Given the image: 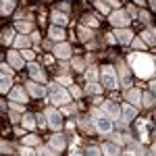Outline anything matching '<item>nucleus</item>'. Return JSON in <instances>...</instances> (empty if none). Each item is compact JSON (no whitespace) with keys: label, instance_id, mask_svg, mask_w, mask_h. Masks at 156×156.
Segmentation results:
<instances>
[{"label":"nucleus","instance_id":"nucleus-1","mask_svg":"<svg viewBox=\"0 0 156 156\" xmlns=\"http://www.w3.org/2000/svg\"><path fill=\"white\" fill-rule=\"evenodd\" d=\"M129 65H131L133 73L140 77V79H148L156 73V65H154V58L148 56L144 52H133L129 54Z\"/></svg>","mask_w":156,"mask_h":156},{"label":"nucleus","instance_id":"nucleus-2","mask_svg":"<svg viewBox=\"0 0 156 156\" xmlns=\"http://www.w3.org/2000/svg\"><path fill=\"white\" fill-rule=\"evenodd\" d=\"M48 98L54 102V104H58V106H62V104H67L69 100H71V96L60 87V85H50L48 90Z\"/></svg>","mask_w":156,"mask_h":156},{"label":"nucleus","instance_id":"nucleus-3","mask_svg":"<svg viewBox=\"0 0 156 156\" xmlns=\"http://www.w3.org/2000/svg\"><path fill=\"white\" fill-rule=\"evenodd\" d=\"M108 21L115 25V27H127V25L131 23V17H129V12L127 11H115L110 12V17H108Z\"/></svg>","mask_w":156,"mask_h":156},{"label":"nucleus","instance_id":"nucleus-4","mask_svg":"<svg viewBox=\"0 0 156 156\" xmlns=\"http://www.w3.org/2000/svg\"><path fill=\"white\" fill-rule=\"evenodd\" d=\"M46 117H48L50 129H54V131H60V129H62V112H60V110L48 108V110H46Z\"/></svg>","mask_w":156,"mask_h":156},{"label":"nucleus","instance_id":"nucleus-5","mask_svg":"<svg viewBox=\"0 0 156 156\" xmlns=\"http://www.w3.org/2000/svg\"><path fill=\"white\" fill-rule=\"evenodd\" d=\"M102 81H104V85L108 90H117L119 81H117V75H115L112 67H102Z\"/></svg>","mask_w":156,"mask_h":156},{"label":"nucleus","instance_id":"nucleus-6","mask_svg":"<svg viewBox=\"0 0 156 156\" xmlns=\"http://www.w3.org/2000/svg\"><path fill=\"white\" fill-rule=\"evenodd\" d=\"M102 110H104V115H108L110 119H119L121 117V108L117 106L115 102H110V100L102 102Z\"/></svg>","mask_w":156,"mask_h":156},{"label":"nucleus","instance_id":"nucleus-7","mask_svg":"<svg viewBox=\"0 0 156 156\" xmlns=\"http://www.w3.org/2000/svg\"><path fill=\"white\" fill-rule=\"evenodd\" d=\"M96 129H98L100 133L108 135V133L112 131V121L106 119V115H104V117H100V119H96Z\"/></svg>","mask_w":156,"mask_h":156},{"label":"nucleus","instance_id":"nucleus-8","mask_svg":"<svg viewBox=\"0 0 156 156\" xmlns=\"http://www.w3.org/2000/svg\"><path fill=\"white\" fill-rule=\"evenodd\" d=\"M25 90H27V92H29V94H31L34 98H42L44 94H46V90H44L42 85H37L36 81H29V83H25Z\"/></svg>","mask_w":156,"mask_h":156},{"label":"nucleus","instance_id":"nucleus-9","mask_svg":"<svg viewBox=\"0 0 156 156\" xmlns=\"http://www.w3.org/2000/svg\"><path fill=\"white\" fill-rule=\"evenodd\" d=\"M115 37H117V42H121V44H129L133 40V34L129 31V29H123V27H119L117 31H115Z\"/></svg>","mask_w":156,"mask_h":156},{"label":"nucleus","instance_id":"nucleus-10","mask_svg":"<svg viewBox=\"0 0 156 156\" xmlns=\"http://www.w3.org/2000/svg\"><path fill=\"white\" fill-rule=\"evenodd\" d=\"M125 100H129V104L137 106V104L142 102V94H140V90H133V87H129V90L125 92Z\"/></svg>","mask_w":156,"mask_h":156},{"label":"nucleus","instance_id":"nucleus-11","mask_svg":"<svg viewBox=\"0 0 156 156\" xmlns=\"http://www.w3.org/2000/svg\"><path fill=\"white\" fill-rule=\"evenodd\" d=\"M121 115H123V121H125V123H131V121L135 119V106H133V104H123Z\"/></svg>","mask_w":156,"mask_h":156},{"label":"nucleus","instance_id":"nucleus-12","mask_svg":"<svg viewBox=\"0 0 156 156\" xmlns=\"http://www.w3.org/2000/svg\"><path fill=\"white\" fill-rule=\"evenodd\" d=\"M29 73H31V77H34L36 81H40V83H46V75H44V71H42L37 65L29 62Z\"/></svg>","mask_w":156,"mask_h":156},{"label":"nucleus","instance_id":"nucleus-13","mask_svg":"<svg viewBox=\"0 0 156 156\" xmlns=\"http://www.w3.org/2000/svg\"><path fill=\"white\" fill-rule=\"evenodd\" d=\"M54 54L58 56V58H69L71 56V46L69 44H56V48H54Z\"/></svg>","mask_w":156,"mask_h":156},{"label":"nucleus","instance_id":"nucleus-14","mask_svg":"<svg viewBox=\"0 0 156 156\" xmlns=\"http://www.w3.org/2000/svg\"><path fill=\"white\" fill-rule=\"evenodd\" d=\"M9 60H11L12 69H21V67H23V60H21V56H19L17 50H9Z\"/></svg>","mask_w":156,"mask_h":156},{"label":"nucleus","instance_id":"nucleus-15","mask_svg":"<svg viewBox=\"0 0 156 156\" xmlns=\"http://www.w3.org/2000/svg\"><path fill=\"white\" fill-rule=\"evenodd\" d=\"M11 100H15V102H27V92L23 87H15L11 92Z\"/></svg>","mask_w":156,"mask_h":156},{"label":"nucleus","instance_id":"nucleus-16","mask_svg":"<svg viewBox=\"0 0 156 156\" xmlns=\"http://www.w3.org/2000/svg\"><path fill=\"white\" fill-rule=\"evenodd\" d=\"M50 146H52L56 152L65 150V137H62V135H52V137H50Z\"/></svg>","mask_w":156,"mask_h":156},{"label":"nucleus","instance_id":"nucleus-17","mask_svg":"<svg viewBox=\"0 0 156 156\" xmlns=\"http://www.w3.org/2000/svg\"><path fill=\"white\" fill-rule=\"evenodd\" d=\"M50 37L56 40V42H62V40H65V31H62V27L52 25V27H50Z\"/></svg>","mask_w":156,"mask_h":156},{"label":"nucleus","instance_id":"nucleus-18","mask_svg":"<svg viewBox=\"0 0 156 156\" xmlns=\"http://www.w3.org/2000/svg\"><path fill=\"white\" fill-rule=\"evenodd\" d=\"M142 37H144V42L146 44H156V31H152V29H146L144 34H142Z\"/></svg>","mask_w":156,"mask_h":156},{"label":"nucleus","instance_id":"nucleus-19","mask_svg":"<svg viewBox=\"0 0 156 156\" xmlns=\"http://www.w3.org/2000/svg\"><path fill=\"white\" fill-rule=\"evenodd\" d=\"M102 154H121V148L112 144H104L102 146Z\"/></svg>","mask_w":156,"mask_h":156},{"label":"nucleus","instance_id":"nucleus-20","mask_svg":"<svg viewBox=\"0 0 156 156\" xmlns=\"http://www.w3.org/2000/svg\"><path fill=\"white\" fill-rule=\"evenodd\" d=\"M52 21H54V25H67V21H69V19H67V17H65V15H62V12H52Z\"/></svg>","mask_w":156,"mask_h":156},{"label":"nucleus","instance_id":"nucleus-21","mask_svg":"<svg viewBox=\"0 0 156 156\" xmlns=\"http://www.w3.org/2000/svg\"><path fill=\"white\" fill-rule=\"evenodd\" d=\"M23 127L25 129H34L36 127V119H34V115H23Z\"/></svg>","mask_w":156,"mask_h":156},{"label":"nucleus","instance_id":"nucleus-22","mask_svg":"<svg viewBox=\"0 0 156 156\" xmlns=\"http://www.w3.org/2000/svg\"><path fill=\"white\" fill-rule=\"evenodd\" d=\"M19 31H23V34H31L34 31V25L31 23H23V21H17V25H15Z\"/></svg>","mask_w":156,"mask_h":156},{"label":"nucleus","instance_id":"nucleus-23","mask_svg":"<svg viewBox=\"0 0 156 156\" xmlns=\"http://www.w3.org/2000/svg\"><path fill=\"white\" fill-rule=\"evenodd\" d=\"M0 90H2V94H6L11 90V75H4L2 73V85H0Z\"/></svg>","mask_w":156,"mask_h":156},{"label":"nucleus","instance_id":"nucleus-24","mask_svg":"<svg viewBox=\"0 0 156 156\" xmlns=\"http://www.w3.org/2000/svg\"><path fill=\"white\" fill-rule=\"evenodd\" d=\"M15 9V0H2V15H9Z\"/></svg>","mask_w":156,"mask_h":156},{"label":"nucleus","instance_id":"nucleus-25","mask_svg":"<svg viewBox=\"0 0 156 156\" xmlns=\"http://www.w3.org/2000/svg\"><path fill=\"white\" fill-rule=\"evenodd\" d=\"M15 46H17V48H27V46H29V37L19 36L17 40H15Z\"/></svg>","mask_w":156,"mask_h":156},{"label":"nucleus","instance_id":"nucleus-26","mask_svg":"<svg viewBox=\"0 0 156 156\" xmlns=\"http://www.w3.org/2000/svg\"><path fill=\"white\" fill-rule=\"evenodd\" d=\"M12 34H15L12 29H4V31H2V44H11L12 42Z\"/></svg>","mask_w":156,"mask_h":156},{"label":"nucleus","instance_id":"nucleus-27","mask_svg":"<svg viewBox=\"0 0 156 156\" xmlns=\"http://www.w3.org/2000/svg\"><path fill=\"white\" fill-rule=\"evenodd\" d=\"M100 90H102V87H100V85H96V81H90V83H87V87H85V92H87V94H98Z\"/></svg>","mask_w":156,"mask_h":156},{"label":"nucleus","instance_id":"nucleus-28","mask_svg":"<svg viewBox=\"0 0 156 156\" xmlns=\"http://www.w3.org/2000/svg\"><path fill=\"white\" fill-rule=\"evenodd\" d=\"M131 44H133L135 50H146V42L144 40H131Z\"/></svg>","mask_w":156,"mask_h":156},{"label":"nucleus","instance_id":"nucleus-29","mask_svg":"<svg viewBox=\"0 0 156 156\" xmlns=\"http://www.w3.org/2000/svg\"><path fill=\"white\" fill-rule=\"evenodd\" d=\"M96 6L100 12H104V15H108L110 12V9H108V4H104V2H100V0H96Z\"/></svg>","mask_w":156,"mask_h":156},{"label":"nucleus","instance_id":"nucleus-30","mask_svg":"<svg viewBox=\"0 0 156 156\" xmlns=\"http://www.w3.org/2000/svg\"><path fill=\"white\" fill-rule=\"evenodd\" d=\"M85 77H87V81H96L98 79V71L96 69H90V71L85 73Z\"/></svg>","mask_w":156,"mask_h":156},{"label":"nucleus","instance_id":"nucleus-31","mask_svg":"<svg viewBox=\"0 0 156 156\" xmlns=\"http://www.w3.org/2000/svg\"><path fill=\"white\" fill-rule=\"evenodd\" d=\"M23 144H25V146L37 144V137H36V135H25V137H23Z\"/></svg>","mask_w":156,"mask_h":156},{"label":"nucleus","instance_id":"nucleus-32","mask_svg":"<svg viewBox=\"0 0 156 156\" xmlns=\"http://www.w3.org/2000/svg\"><path fill=\"white\" fill-rule=\"evenodd\" d=\"M142 100H144L146 106H152V104H154V96H152V94H144V96H142Z\"/></svg>","mask_w":156,"mask_h":156},{"label":"nucleus","instance_id":"nucleus-33","mask_svg":"<svg viewBox=\"0 0 156 156\" xmlns=\"http://www.w3.org/2000/svg\"><path fill=\"white\" fill-rule=\"evenodd\" d=\"M83 23L90 25V27H98V19H94V17H90V15H87V17L83 19Z\"/></svg>","mask_w":156,"mask_h":156},{"label":"nucleus","instance_id":"nucleus-34","mask_svg":"<svg viewBox=\"0 0 156 156\" xmlns=\"http://www.w3.org/2000/svg\"><path fill=\"white\" fill-rule=\"evenodd\" d=\"M73 69H75V71H83V60L75 58V60H73Z\"/></svg>","mask_w":156,"mask_h":156},{"label":"nucleus","instance_id":"nucleus-35","mask_svg":"<svg viewBox=\"0 0 156 156\" xmlns=\"http://www.w3.org/2000/svg\"><path fill=\"white\" fill-rule=\"evenodd\" d=\"M37 154H56V150H54L52 146H50V148H40Z\"/></svg>","mask_w":156,"mask_h":156},{"label":"nucleus","instance_id":"nucleus-36","mask_svg":"<svg viewBox=\"0 0 156 156\" xmlns=\"http://www.w3.org/2000/svg\"><path fill=\"white\" fill-rule=\"evenodd\" d=\"M21 54H23V58H25V60H34V52H31V50L23 48V50H21Z\"/></svg>","mask_w":156,"mask_h":156},{"label":"nucleus","instance_id":"nucleus-37","mask_svg":"<svg viewBox=\"0 0 156 156\" xmlns=\"http://www.w3.org/2000/svg\"><path fill=\"white\" fill-rule=\"evenodd\" d=\"M90 36H92V34H90V31H87L85 27H81V29H79V37H81V40H87Z\"/></svg>","mask_w":156,"mask_h":156},{"label":"nucleus","instance_id":"nucleus-38","mask_svg":"<svg viewBox=\"0 0 156 156\" xmlns=\"http://www.w3.org/2000/svg\"><path fill=\"white\" fill-rule=\"evenodd\" d=\"M2 73H4V75H12V69L6 65V62H2Z\"/></svg>","mask_w":156,"mask_h":156},{"label":"nucleus","instance_id":"nucleus-39","mask_svg":"<svg viewBox=\"0 0 156 156\" xmlns=\"http://www.w3.org/2000/svg\"><path fill=\"white\" fill-rule=\"evenodd\" d=\"M23 119V115H19V112H11V121L12 123H17V121H21Z\"/></svg>","mask_w":156,"mask_h":156},{"label":"nucleus","instance_id":"nucleus-40","mask_svg":"<svg viewBox=\"0 0 156 156\" xmlns=\"http://www.w3.org/2000/svg\"><path fill=\"white\" fill-rule=\"evenodd\" d=\"M140 17H142V21H144V23H150V15H148L146 11H142V12H140Z\"/></svg>","mask_w":156,"mask_h":156},{"label":"nucleus","instance_id":"nucleus-41","mask_svg":"<svg viewBox=\"0 0 156 156\" xmlns=\"http://www.w3.org/2000/svg\"><path fill=\"white\" fill-rule=\"evenodd\" d=\"M71 94H73V96H75V98H79V96H81V90L73 85V87H71Z\"/></svg>","mask_w":156,"mask_h":156},{"label":"nucleus","instance_id":"nucleus-42","mask_svg":"<svg viewBox=\"0 0 156 156\" xmlns=\"http://www.w3.org/2000/svg\"><path fill=\"white\" fill-rule=\"evenodd\" d=\"M11 108H12V110H19V112H23V106H21V104H17V102H11Z\"/></svg>","mask_w":156,"mask_h":156},{"label":"nucleus","instance_id":"nucleus-43","mask_svg":"<svg viewBox=\"0 0 156 156\" xmlns=\"http://www.w3.org/2000/svg\"><path fill=\"white\" fill-rule=\"evenodd\" d=\"M58 83H65V85H69V83H73L69 77H58Z\"/></svg>","mask_w":156,"mask_h":156},{"label":"nucleus","instance_id":"nucleus-44","mask_svg":"<svg viewBox=\"0 0 156 156\" xmlns=\"http://www.w3.org/2000/svg\"><path fill=\"white\" fill-rule=\"evenodd\" d=\"M73 110H75L73 106H65V108H62V115H71Z\"/></svg>","mask_w":156,"mask_h":156},{"label":"nucleus","instance_id":"nucleus-45","mask_svg":"<svg viewBox=\"0 0 156 156\" xmlns=\"http://www.w3.org/2000/svg\"><path fill=\"white\" fill-rule=\"evenodd\" d=\"M21 154H36V152H34V150H31V148H27V146H25L23 150H21Z\"/></svg>","mask_w":156,"mask_h":156},{"label":"nucleus","instance_id":"nucleus-46","mask_svg":"<svg viewBox=\"0 0 156 156\" xmlns=\"http://www.w3.org/2000/svg\"><path fill=\"white\" fill-rule=\"evenodd\" d=\"M87 154H100V150H98V148H94V146H92V148H90V150H87Z\"/></svg>","mask_w":156,"mask_h":156},{"label":"nucleus","instance_id":"nucleus-47","mask_svg":"<svg viewBox=\"0 0 156 156\" xmlns=\"http://www.w3.org/2000/svg\"><path fill=\"white\" fill-rule=\"evenodd\" d=\"M37 123H40V127H44V125H46V119L40 115V117H37Z\"/></svg>","mask_w":156,"mask_h":156},{"label":"nucleus","instance_id":"nucleus-48","mask_svg":"<svg viewBox=\"0 0 156 156\" xmlns=\"http://www.w3.org/2000/svg\"><path fill=\"white\" fill-rule=\"evenodd\" d=\"M106 40H108V42H110V44H115V42H117V37L112 36V34H108V36H106Z\"/></svg>","mask_w":156,"mask_h":156},{"label":"nucleus","instance_id":"nucleus-49","mask_svg":"<svg viewBox=\"0 0 156 156\" xmlns=\"http://www.w3.org/2000/svg\"><path fill=\"white\" fill-rule=\"evenodd\" d=\"M2 152H4V154H6V152H11V150H9V144H6V142H2Z\"/></svg>","mask_w":156,"mask_h":156},{"label":"nucleus","instance_id":"nucleus-50","mask_svg":"<svg viewBox=\"0 0 156 156\" xmlns=\"http://www.w3.org/2000/svg\"><path fill=\"white\" fill-rule=\"evenodd\" d=\"M108 4H112V6H121V0H108Z\"/></svg>","mask_w":156,"mask_h":156},{"label":"nucleus","instance_id":"nucleus-51","mask_svg":"<svg viewBox=\"0 0 156 156\" xmlns=\"http://www.w3.org/2000/svg\"><path fill=\"white\" fill-rule=\"evenodd\" d=\"M31 40H34V42H37V40H40V36H37L36 31H31Z\"/></svg>","mask_w":156,"mask_h":156},{"label":"nucleus","instance_id":"nucleus-52","mask_svg":"<svg viewBox=\"0 0 156 156\" xmlns=\"http://www.w3.org/2000/svg\"><path fill=\"white\" fill-rule=\"evenodd\" d=\"M150 90H152V94H156V81H152V83H150Z\"/></svg>","mask_w":156,"mask_h":156},{"label":"nucleus","instance_id":"nucleus-53","mask_svg":"<svg viewBox=\"0 0 156 156\" xmlns=\"http://www.w3.org/2000/svg\"><path fill=\"white\" fill-rule=\"evenodd\" d=\"M133 2H135V4H140V6H144V4H146V0H133Z\"/></svg>","mask_w":156,"mask_h":156},{"label":"nucleus","instance_id":"nucleus-54","mask_svg":"<svg viewBox=\"0 0 156 156\" xmlns=\"http://www.w3.org/2000/svg\"><path fill=\"white\" fill-rule=\"evenodd\" d=\"M150 152H152V154H156V144L152 146V150H150Z\"/></svg>","mask_w":156,"mask_h":156},{"label":"nucleus","instance_id":"nucleus-55","mask_svg":"<svg viewBox=\"0 0 156 156\" xmlns=\"http://www.w3.org/2000/svg\"><path fill=\"white\" fill-rule=\"evenodd\" d=\"M152 9H154V11H156V0H152Z\"/></svg>","mask_w":156,"mask_h":156}]
</instances>
